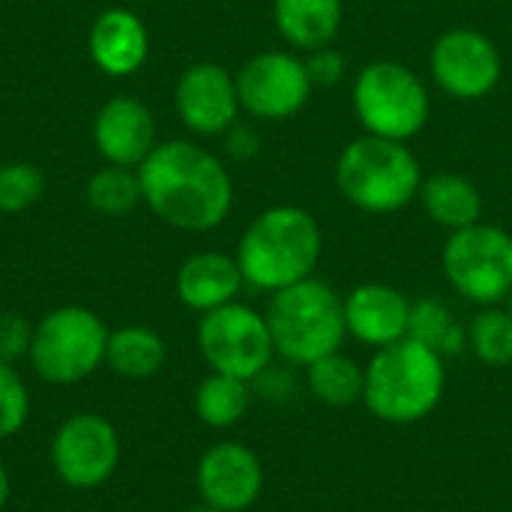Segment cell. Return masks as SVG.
I'll use <instances>...</instances> for the list:
<instances>
[{
    "label": "cell",
    "mask_w": 512,
    "mask_h": 512,
    "mask_svg": "<svg viewBox=\"0 0 512 512\" xmlns=\"http://www.w3.org/2000/svg\"><path fill=\"white\" fill-rule=\"evenodd\" d=\"M165 342L156 330L129 324L114 333H108V348H105V363L129 381H147L159 375L165 366Z\"/></svg>",
    "instance_id": "21"
},
{
    "label": "cell",
    "mask_w": 512,
    "mask_h": 512,
    "mask_svg": "<svg viewBox=\"0 0 512 512\" xmlns=\"http://www.w3.org/2000/svg\"><path fill=\"white\" fill-rule=\"evenodd\" d=\"M135 171L141 180V201L156 219L177 231H213L234 207V180L228 168L195 141L174 138L156 144Z\"/></svg>",
    "instance_id": "1"
},
{
    "label": "cell",
    "mask_w": 512,
    "mask_h": 512,
    "mask_svg": "<svg viewBox=\"0 0 512 512\" xmlns=\"http://www.w3.org/2000/svg\"><path fill=\"white\" fill-rule=\"evenodd\" d=\"M306 66H309V75H312V84H321V87H330V84H339L345 78V57L336 51V48H315L309 51L306 57Z\"/></svg>",
    "instance_id": "30"
},
{
    "label": "cell",
    "mask_w": 512,
    "mask_h": 512,
    "mask_svg": "<svg viewBox=\"0 0 512 512\" xmlns=\"http://www.w3.org/2000/svg\"><path fill=\"white\" fill-rule=\"evenodd\" d=\"M420 201H423L426 216L447 231H459V228L483 222L480 219L483 216V195L462 174H435V177L423 180Z\"/></svg>",
    "instance_id": "20"
},
{
    "label": "cell",
    "mask_w": 512,
    "mask_h": 512,
    "mask_svg": "<svg viewBox=\"0 0 512 512\" xmlns=\"http://www.w3.org/2000/svg\"><path fill=\"white\" fill-rule=\"evenodd\" d=\"M243 273L237 258L222 255V252H195L189 255L174 279L177 297L186 309L192 312H213L219 306H228L237 300L243 288Z\"/></svg>",
    "instance_id": "18"
},
{
    "label": "cell",
    "mask_w": 512,
    "mask_h": 512,
    "mask_svg": "<svg viewBox=\"0 0 512 512\" xmlns=\"http://www.w3.org/2000/svg\"><path fill=\"white\" fill-rule=\"evenodd\" d=\"M108 333L111 330L93 309L60 306L33 324L27 360L42 381L54 387H72L87 381L105 363Z\"/></svg>",
    "instance_id": "6"
},
{
    "label": "cell",
    "mask_w": 512,
    "mask_h": 512,
    "mask_svg": "<svg viewBox=\"0 0 512 512\" xmlns=\"http://www.w3.org/2000/svg\"><path fill=\"white\" fill-rule=\"evenodd\" d=\"M408 336L423 342L426 348L438 351L441 357H456L468 342V336L459 327V321L453 318V312L435 297H423V300L411 303Z\"/></svg>",
    "instance_id": "24"
},
{
    "label": "cell",
    "mask_w": 512,
    "mask_h": 512,
    "mask_svg": "<svg viewBox=\"0 0 512 512\" xmlns=\"http://www.w3.org/2000/svg\"><path fill=\"white\" fill-rule=\"evenodd\" d=\"M231 132V138H228V150L234 153V156H252L255 153V135L249 132V129H243V126H231L228 129Z\"/></svg>",
    "instance_id": "31"
},
{
    "label": "cell",
    "mask_w": 512,
    "mask_h": 512,
    "mask_svg": "<svg viewBox=\"0 0 512 512\" xmlns=\"http://www.w3.org/2000/svg\"><path fill=\"white\" fill-rule=\"evenodd\" d=\"M198 348L213 372L231 375L249 384L267 366H273V357H276L267 318L237 300L201 315Z\"/></svg>",
    "instance_id": "9"
},
{
    "label": "cell",
    "mask_w": 512,
    "mask_h": 512,
    "mask_svg": "<svg viewBox=\"0 0 512 512\" xmlns=\"http://www.w3.org/2000/svg\"><path fill=\"white\" fill-rule=\"evenodd\" d=\"M336 186L357 210L387 216L420 198V159L408 141L360 135L339 153Z\"/></svg>",
    "instance_id": "4"
},
{
    "label": "cell",
    "mask_w": 512,
    "mask_h": 512,
    "mask_svg": "<svg viewBox=\"0 0 512 512\" xmlns=\"http://www.w3.org/2000/svg\"><path fill=\"white\" fill-rule=\"evenodd\" d=\"M252 405V384L231 375H207L195 390V414L210 429L237 426Z\"/></svg>",
    "instance_id": "23"
},
{
    "label": "cell",
    "mask_w": 512,
    "mask_h": 512,
    "mask_svg": "<svg viewBox=\"0 0 512 512\" xmlns=\"http://www.w3.org/2000/svg\"><path fill=\"white\" fill-rule=\"evenodd\" d=\"M441 267L459 297L495 306L512 291V234L486 222L450 231Z\"/></svg>",
    "instance_id": "8"
},
{
    "label": "cell",
    "mask_w": 512,
    "mask_h": 512,
    "mask_svg": "<svg viewBox=\"0 0 512 512\" xmlns=\"http://www.w3.org/2000/svg\"><path fill=\"white\" fill-rule=\"evenodd\" d=\"M186 512H219V510H213L210 504H204V501H201L198 507H192V510H186Z\"/></svg>",
    "instance_id": "33"
},
{
    "label": "cell",
    "mask_w": 512,
    "mask_h": 512,
    "mask_svg": "<svg viewBox=\"0 0 512 512\" xmlns=\"http://www.w3.org/2000/svg\"><path fill=\"white\" fill-rule=\"evenodd\" d=\"M33 345V324L21 315H0V363L24 360Z\"/></svg>",
    "instance_id": "29"
},
{
    "label": "cell",
    "mask_w": 512,
    "mask_h": 512,
    "mask_svg": "<svg viewBox=\"0 0 512 512\" xmlns=\"http://www.w3.org/2000/svg\"><path fill=\"white\" fill-rule=\"evenodd\" d=\"M411 300L393 285L366 282L345 297L348 333L372 348H387L408 336Z\"/></svg>",
    "instance_id": "16"
},
{
    "label": "cell",
    "mask_w": 512,
    "mask_h": 512,
    "mask_svg": "<svg viewBox=\"0 0 512 512\" xmlns=\"http://www.w3.org/2000/svg\"><path fill=\"white\" fill-rule=\"evenodd\" d=\"M93 144L108 165L138 168L159 144L153 111L135 96L108 99L93 120Z\"/></svg>",
    "instance_id": "15"
},
{
    "label": "cell",
    "mask_w": 512,
    "mask_h": 512,
    "mask_svg": "<svg viewBox=\"0 0 512 512\" xmlns=\"http://www.w3.org/2000/svg\"><path fill=\"white\" fill-rule=\"evenodd\" d=\"M9 492H12V483H9V474H6V468H3V462H0V510H3L6 501H9Z\"/></svg>",
    "instance_id": "32"
},
{
    "label": "cell",
    "mask_w": 512,
    "mask_h": 512,
    "mask_svg": "<svg viewBox=\"0 0 512 512\" xmlns=\"http://www.w3.org/2000/svg\"><path fill=\"white\" fill-rule=\"evenodd\" d=\"M468 345L486 366H510L512 363V315L507 309L486 306L468 330Z\"/></svg>",
    "instance_id": "26"
},
{
    "label": "cell",
    "mask_w": 512,
    "mask_h": 512,
    "mask_svg": "<svg viewBox=\"0 0 512 512\" xmlns=\"http://www.w3.org/2000/svg\"><path fill=\"white\" fill-rule=\"evenodd\" d=\"M45 195V174L33 162H3L0 165V213L30 210Z\"/></svg>",
    "instance_id": "27"
},
{
    "label": "cell",
    "mask_w": 512,
    "mask_h": 512,
    "mask_svg": "<svg viewBox=\"0 0 512 512\" xmlns=\"http://www.w3.org/2000/svg\"><path fill=\"white\" fill-rule=\"evenodd\" d=\"M264 318L276 354L303 369L327 354H336L348 336L345 300L315 276L276 291Z\"/></svg>",
    "instance_id": "5"
},
{
    "label": "cell",
    "mask_w": 512,
    "mask_h": 512,
    "mask_svg": "<svg viewBox=\"0 0 512 512\" xmlns=\"http://www.w3.org/2000/svg\"><path fill=\"white\" fill-rule=\"evenodd\" d=\"M51 465L69 489H96L120 465V435L102 414H75L51 438Z\"/></svg>",
    "instance_id": "11"
},
{
    "label": "cell",
    "mask_w": 512,
    "mask_h": 512,
    "mask_svg": "<svg viewBox=\"0 0 512 512\" xmlns=\"http://www.w3.org/2000/svg\"><path fill=\"white\" fill-rule=\"evenodd\" d=\"M174 108L189 132L204 138L225 135L243 111L237 96V78L219 63H192L177 78Z\"/></svg>",
    "instance_id": "13"
},
{
    "label": "cell",
    "mask_w": 512,
    "mask_h": 512,
    "mask_svg": "<svg viewBox=\"0 0 512 512\" xmlns=\"http://www.w3.org/2000/svg\"><path fill=\"white\" fill-rule=\"evenodd\" d=\"M87 204L99 216H126L141 204V180L135 168L105 165L84 186Z\"/></svg>",
    "instance_id": "25"
},
{
    "label": "cell",
    "mask_w": 512,
    "mask_h": 512,
    "mask_svg": "<svg viewBox=\"0 0 512 512\" xmlns=\"http://www.w3.org/2000/svg\"><path fill=\"white\" fill-rule=\"evenodd\" d=\"M507 312H510V315H512V291H510V294H507Z\"/></svg>",
    "instance_id": "34"
},
{
    "label": "cell",
    "mask_w": 512,
    "mask_h": 512,
    "mask_svg": "<svg viewBox=\"0 0 512 512\" xmlns=\"http://www.w3.org/2000/svg\"><path fill=\"white\" fill-rule=\"evenodd\" d=\"M345 18L342 0H273V21L279 36L297 51L327 48Z\"/></svg>",
    "instance_id": "19"
},
{
    "label": "cell",
    "mask_w": 512,
    "mask_h": 512,
    "mask_svg": "<svg viewBox=\"0 0 512 512\" xmlns=\"http://www.w3.org/2000/svg\"><path fill=\"white\" fill-rule=\"evenodd\" d=\"M30 417V393L12 363H0V438H12Z\"/></svg>",
    "instance_id": "28"
},
{
    "label": "cell",
    "mask_w": 512,
    "mask_h": 512,
    "mask_svg": "<svg viewBox=\"0 0 512 512\" xmlns=\"http://www.w3.org/2000/svg\"><path fill=\"white\" fill-rule=\"evenodd\" d=\"M444 384V357L405 336L378 348L369 360L363 402L378 420L390 426H411L438 408Z\"/></svg>",
    "instance_id": "3"
},
{
    "label": "cell",
    "mask_w": 512,
    "mask_h": 512,
    "mask_svg": "<svg viewBox=\"0 0 512 512\" xmlns=\"http://www.w3.org/2000/svg\"><path fill=\"white\" fill-rule=\"evenodd\" d=\"M195 483L201 501L219 512L249 510L264 489V468L261 459L237 441L213 444L195 471Z\"/></svg>",
    "instance_id": "14"
},
{
    "label": "cell",
    "mask_w": 512,
    "mask_h": 512,
    "mask_svg": "<svg viewBox=\"0 0 512 512\" xmlns=\"http://www.w3.org/2000/svg\"><path fill=\"white\" fill-rule=\"evenodd\" d=\"M306 387L321 405L348 408L354 402H363L366 369H360L351 357L336 351L306 366Z\"/></svg>",
    "instance_id": "22"
},
{
    "label": "cell",
    "mask_w": 512,
    "mask_h": 512,
    "mask_svg": "<svg viewBox=\"0 0 512 512\" xmlns=\"http://www.w3.org/2000/svg\"><path fill=\"white\" fill-rule=\"evenodd\" d=\"M237 96L240 108L255 120H288L300 114L312 96V75L306 57L291 51H261L240 66Z\"/></svg>",
    "instance_id": "10"
},
{
    "label": "cell",
    "mask_w": 512,
    "mask_h": 512,
    "mask_svg": "<svg viewBox=\"0 0 512 512\" xmlns=\"http://www.w3.org/2000/svg\"><path fill=\"white\" fill-rule=\"evenodd\" d=\"M324 234L315 216L294 204L258 213L237 243L243 282L258 291H282L309 279L321 261Z\"/></svg>",
    "instance_id": "2"
},
{
    "label": "cell",
    "mask_w": 512,
    "mask_h": 512,
    "mask_svg": "<svg viewBox=\"0 0 512 512\" xmlns=\"http://www.w3.org/2000/svg\"><path fill=\"white\" fill-rule=\"evenodd\" d=\"M354 114L366 135L411 141L429 120V90L414 69L396 60L363 66L351 87Z\"/></svg>",
    "instance_id": "7"
},
{
    "label": "cell",
    "mask_w": 512,
    "mask_h": 512,
    "mask_svg": "<svg viewBox=\"0 0 512 512\" xmlns=\"http://www.w3.org/2000/svg\"><path fill=\"white\" fill-rule=\"evenodd\" d=\"M429 72L447 96L477 102L498 87L504 60L486 33L474 27H453L435 39L429 51Z\"/></svg>",
    "instance_id": "12"
},
{
    "label": "cell",
    "mask_w": 512,
    "mask_h": 512,
    "mask_svg": "<svg viewBox=\"0 0 512 512\" xmlns=\"http://www.w3.org/2000/svg\"><path fill=\"white\" fill-rule=\"evenodd\" d=\"M87 48L93 63L111 75V78H126L135 75L150 54V33L144 27V21L123 6L105 9L87 36Z\"/></svg>",
    "instance_id": "17"
}]
</instances>
